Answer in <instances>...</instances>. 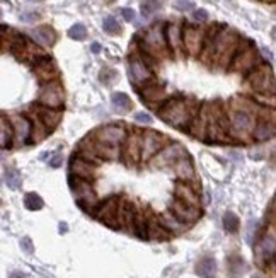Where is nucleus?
I'll return each instance as SVG.
<instances>
[{
    "instance_id": "1",
    "label": "nucleus",
    "mask_w": 276,
    "mask_h": 278,
    "mask_svg": "<svg viewBox=\"0 0 276 278\" xmlns=\"http://www.w3.org/2000/svg\"><path fill=\"white\" fill-rule=\"evenodd\" d=\"M259 103L247 96H235L227 104V118H228V136L230 142L247 144L252 142L250 133L258 120Z\"/></svg>"
},
{
    "instance_id": "2",
    "label": "nucleus",
    "mask_w": 276,
    "mask_h": 278,
    "mask_svg": "<svg viewBox=\"0 0 276 278\" xmlns=\"http://www.w3.org/2000/svg\"><path fill=\"white\" fill-rule=\"evenodd\" d=\"M198 109L199 103L196 99L176 96V98H167L155 111L164 123H167L172 128L188 131L189 123L198 113Z\"/></svg>"
},
{
    "instance_id": "3",
    "label": "nucleus",
    "mask_w": 276,
    "mask_h": 278,
    "mask_svg": "<svg viewBox=\"0 0 276 278\" xmlns=\"http://www.w3.org/2000/svg\"><path fill=\"white\" fill-rule=\"evenodd\" d=\"M164 28H166V24L157 22L148 28L143 36L135 38L136 48L145 55H148V57H152L153 60H157V62L171 57L166 41V34H164Z\"/></svg>"
},
{
    "instance_id": "4",
    "label": "nucleus",
    "mask_w": 276,
    "mask_h": 278,
    "mask_svg": "<svg viewBox=\"0 0 276 278\" xmlns=\"http://www.w3.org/2000/svg\"><path fill=\"white\" fill-rule=\"evenodd\" d=\"M204 142H212V144L230 142L227 106H223L220 103H208V118H206V131H204Z\"/></svg>"
},
{
    "instance_id": "5",
    "label": "nucleus",
    "mask_w": 276,
    "mask_h": 278,
    "mask_svg": "<svg viewBox=\"0 0 276 278\" xmlns=\"http://www.w3.org/2000/svg\"><path fill=\"white\" fill-rule=\"evenodd\" d=\"M239 33L234 31L230 28L220 26V29L215 34V48H213V62L218 63L222 68H228L230 60H232L235 50H237V44L240 41Z\"/></svg>"
},
{
    "instance_id": "6",
    "label": "nucleus",
    "mask_w": 276,
    "mask_h": 278,
    "mask_svg": "<svg viewBox=\"0 0 276 278\" xmlns=\"http://www.w3.org/2000/svg\"><path fill=\"white\" fill-rule=\"evenodd\" d=\"M68 184L72 193L75 196V201L85 214L94 215V212L99 205V196H97L94 190V183L87 179L75 178V176H68Z\"/></svg>"
},
{
    "instance_id": "7",
    "label": "nucleus",
    "mask_w": 276,
    "mask_h": 278,
    "mask_svg": "<svg viewBox=\"0 0 276 278\" xmlns=\"http://www.w3.org/2000/svg\"><path fill=\"white\" fill-rule=\"evenodd\" d=\"M245 82L258 96H274V74L268 63L259 62L250 72L245 74Z\"/></svg>"
},
{
    "instance_id": "8",
    "label": "nucleus",
    "mask_w": 276,
    "mask_h": 278,
    "mask_svg": "<svg viewBox=\"0 0 276 278\" xmlns=\"http://www.w3.org/2000/svg\"><path fill=\"white\" fill-rule=\"evenodd\" d=\"M259 62H261V57L254 47V43L245 38H240L237 50H235L234 57L230 60L228 68L234 70V72H239V74H247Z\"/></svg>"
},
{
    "instance_id": "9",
    "label": "nucleus",
    "mask_w": 276,
    "mask_h": 278,
    "mask_svg": "<svg viewBox=\"0 0 276 278\" xmlns=\"http://www.w3.org/2000/svg\"><path fill=\"white\" fill-rule=\"evenodd\" d=\"M63 103H65V90L58 79L41 84L38 92V104L46 106V108L63 109Z\"/></svg>"
},
{
    "instance_id": "10",
    "label": "nucleus",
    "mask_w": 276,
    "mask_h": 278,
    "mask_svg": "<svg viewBox=\"0 0 276 278\" xmlns=\"http://www.w3.org/2000/svg\"><path fill=\"white\" fill-rule=\"evenodd\" d=\"M274 251H276L274 222H269V229L264 230V234L259 237L254 246L256 263L259 266H266L271 260H274Z\"/></svg>"
},
{
    "instance_id": "11",
    "label": "nucleus",
    "mask_w": 276,
    "mask_h": 278,
    "mask_svg": "<svg viewBox=\"0 0 276 278\" xmlns=\"http://www.w3.org/2000/svg\"><path fill=\"white\" fill-rule=\"evenodd\" d=\"M184 155H188V152L181 144L169 142V144L164 145V147L158 150L150 160H148V164H150L153 169L172 168V166L176 164L181 157H184Z\"/></svg>"
},
{
    "instance_id": "12",
    "label": "nucleus",
    "mask_w": 276,
    "mask_h": 278,
    "mask_svg": "<svg viewBox=\"0 0 276 278\" xmlns=\"http://www.w3.org/2000/svg\"><path fill=\"white\" fill-rule=\"evenodd\" d=\"M169 144V138L160 131L145 130L140 133V160L148 163L164 145Z\"/></svg>"
},
{
    "instance_id": "13",
    "label": "nucleus",
    "mask_w": 276,
    "mask_h": 278,
    "mask_svg": "<svg viewBox=\"0 0 276 278\" xmlns=\"http://www.w3.org/2000/svg\"><path fill=\"white\" fill-rule=\"evenodd\" d=\"M181 38H182L184 55L198 57L203 47L204 29L199 26H193V24H186V26H182L181 29Z\"/></svg>"
},
{
    "instance_id": "14",
    "label": "nucleus",
    "mask_w": 276,
    "mask_h": 278,
    "mask_svg": "<svg viewBox=\"0 0 276 278\" xmlns=\"http://www.w3.org/2000/svg\"><path fill=\"white\" fill-rule=\"evenodd\" d=\"M128 68H130V82L135 85V87H140V85L153 79V68L148 67L147 62L140 57V53H138L136 50L130 55Z\"/></svg>"
},
{
    "instance_id": "15",
    "label": "nucleus",
    "mask_w": 276,
    "mask_h": 278,
    "mask_svg": "<svg viewBox=\"0 0 276 278\" xmlns=\"http://www.w3.org/2000/svg\"><path fill=\"white\" fill-rule=\"evenodd\" d=\"M128 133V128L123 123H109V125H104L101 128H97L92 136L101 144H106V145H116L120 147L125 140V136Z\"/></svg>"
},
{
    "instance_id": "16",
    "label": "nucleus",
    "mask_w": 276,
    "mask_h": 278,
    "mask_svg": "<svg viewBox=\"0 0 276 278\" xmlns=\"http://www.w3.org/2000/svg\"><path fill=\"white\" fill-rule=\"evenodd\" d=\"M136 90H138V94H140V98L145 101L148 106H152V108H155V109L169 98L166 87H164L162 84H158L155 79L148 80V82L140 85V87H136Z\"/></svg>"
},
{
    "instance_id": "17",
    "label": "nucleus",
    "mask_w": 276,
    "mask_h": 278,
    "mask_svg": "<svg viewBox=\"0 0 276 278\" xmlns=\"http://www.w3.org/2000/svg\"><path fill=\"white\" fill-rule=\"evenodd\" d=\"M118 205H120V196H111L106 201H99L94 212V217L104 225L111 229H120L118 227Z\"/></svg>"
},
{
    "instance_id": "18",
    "label": "nucleus",
    "mask_w": 276,
    "mask_h": 278,
    "mask_svg": "<svg viewBox=\"0 0 276 278\" xmlns=\"http://www.w3.org/2000/svg\"><path fill=\"white\" fill-rule=\"evenodd\" d=\"M140 130L131 128L128 130V133L125 136L121 144V155L125 157L126 164H138L140 163Z\"/></svg>"
},
{
    "instance_id": "19",
    "label": "nucleus",
    "mask_w": 276,
    "mask_h": 278,
    "mask_svg": "<svg viewBox=\"0 0 276 278\" xmlns=\"http://www.w3.org/2000/svg\"><path fill=\"white\" fill-rule=\"evenodd\" d=\"M10 120V125H12V133H14V140L12 145H17V147H22V145L29 144V136H31V123L28 120V116L22 114H14Z\"/></svg>"
},
{
    "instance_id": "20",
    "label": "nucleus",
    "mask_w": 276,
    "mask_h": 278,
    "mask_svg": "<svg viewBox=\"0 0 276 278\" xmlns=\"http://www.w3.org/2000/svg\"><path fill=\"white\" fill-rule=\"evenodd\" d=\"M181 29H182V26L179 22H169V24H166V28H164V34H166L169 53L176 58H181L184 55Z\"/></svg>"
},
{
    "instance_id": "21",
    "label": "nucleus",
    "mask_w": 276,
    "mask_h": 278,
    "mask_svg": "<svg viewBox=\"0 0 276 278\" xmlns=\"http://www.w3.org/2000/svg\"><path fill=\"white\" fill-rule=\"evenodd\" d=\"M169 210H171L179 220H182L184 224H188L189 227H191L193 224H196V222L199 220V217H201V206L186 205V203H182V201H179L176 198L172 200Z\"/></svg>"
},
{
    "instance_id": "22",
    "label": "nucleus",
    "mask_w": 276,
    "mask_h": 278,
    "mask_svg": "<svg viewBox=\"0 0 276 278\" xmlns=\"http://www.w3.org/2000/svg\"><path fill=\"white\" fill-rule=\"evenodd\" d=\"M97 169H99V166L77 157V155L70 159V176H75V178L87 179L94 183L97 178Z\"/></svg>"
},
{
    "instance_id": "23",
    "label": "nucleus",
    "mask_w": 276,
    "mask_h": 278,
    "mask_svg": "<svg viewBox=\"0 0 276 278\" xmlns=\"http://www.w3.org/2000/svg\"><path fill=\"white\" fill-rule=\"evenodd\" d=\"M174 168V174H176V178L179 181H182V183H189L193 184L194 188H198V176H196V169H194V164L193 160L189 159V155H184L177 160L176 164L172 166Z\"/></svg>"
},
{
    "instance_id": "24",
    "label": "nucleus",
    "mask_w": 276,
    "mask_h": 278,
    "mask_svg": "<svg viewBox=\"0 0 276 278\" xmlns=\"http://www.w3.org/2000/svg\"><path fill=\"white\" fill-rule=\"evenodd\" d=\"M31 111L38 116L39 121L43 123L50 131H53L56 126L60 125L61 118H63V109H55V108H46V106L34 104Z\"/></svg>"
},
{
    "instance_id": "25",
    "label": "nucleus",
    "mask_w": 276,
    "mask_h": 278,
    "mask_svg": "<svg viewBox=\"0 0 276 278\" xmlns=\"http://www.w3.org/2000/svg\"><path fill=\"white\" fill-rule=\"evenodd\" d=\"M174 198L191 206H201V198H199L198 188H194L189 183H182V181H177L176 186H174Z\"/></svg>"
},
{
    "instance_id": "26",
    "label": "nucleus",
    "mask_w": 276,
    "mask_h": 278,
    "mask_svg": "<svg viewBox=\"0 0 276 278\" xmlns=\"http://www.w3.org/2000/svg\"><path fill=\"white\" fill-rule=\"evenodd\" d=\"M33 68H34L36 77L41 80V84L58 79V68H56L55 62L51 60V57H48V55L39 60H36L33 63Z\"/></svg>"
},
{
    "instance_id": "27",
    "label": "nucleus",
    "mask_w": 276,
    "mask_h": 278,
    "mask_svg": "<svg viewBox=\"0 0 276 278\" xmlns=\"http://www.w3.org/2000/svg\"><path fill=\"white\" fill-rule=\"evenodd\" d=\"M157 220L160 222V225L166 229L171 236H177V234H182L189 229L188 224H184L182 220H179L176 215L172 214L171 210H166L162 212L160 215H157Z\"/></svg>"
},
{
    "instance_id": "28",
    "label": "nucleus",
    "mask_w": 276,
    "mask_h": 278,
    "mask_svg": "<svg viewBox=\"0 0 276 278\" xmlns=\"http://www.w3.org/2000/svg\"><path fill=\"white\" fill-rule=\"evenodd\" d=\"M206 118H208V103L199 106L198 113L194 114V118L189 123L188 131L191 133L194 138L204 140V131H206Z\"/></svg>"
},
{
    "instance_id": "29",
    "label": "nucleus",
    "mask_w": 276,
    "mask_h": 278,
    "mask_svg": "<svg viewBox=\"0 0 276 278\" xmlns=\"http://www.w3.org/2000/svg\"><path fill=\"white\" fill-rule=\"evenodd\" d=\"M273 136H274V121L273 120H263V118L256 120L252 133H250L252 142H268V140H271Z\"/></svg>"
},
{
    "instance_id": "30",
    "label": "nucleus",
    "mask_w": 276,
    "mask_h": 278,
    "mask_svg": "<svg viewBox=\"0 0 276 278\" xmlns=\"http://www.w3.org/2000/svg\"><path fill=\"white\" fill-rule=\"evenodd\" d=\"M28 120H29V123H31V136H29V144H39V142H43V140L48 136L51 131L46 128V126L41 123L39 118L36 116L33 111L29 109V113H28Z\"/></svg>"
},
{
    "instance_id": "31",
    "label": "nucleus",
    "mask_w": 276,
    "mask_h": 278,
    "mask_svg": "<svg viewBox=\"0 0 276 278\" xmlns=\"http://www.w3.org/2000/svg\"><path fill=\"white\" fill-rule=\"evenodd\" d=\"M171 234L160 225L157 220V215H148V224H147V241H167Z\"/></svg>"
},
{
    "instance_id": "32",
    "label": "nucleus",
    "mask_w": 276,
    "mask_h": 278,
    "mask_svg": "<svg viewBox=\"0 0 276 278\" xmlns=\"http://www.w3.org/2000/svg\"><path fill=\"white\" fill-rule=\"evenodd\" d=\"M29 36L36 44H39V47H51V44H55V41H56L55 31L48 26H41V28L33 29V31L29 33Z\"/></svg>"
},
{
    "instance_id": "33",
    "label": "nucleus",
    "mask_w": 276,
    "mask_h": 278,
    "mask_svg": "<svg viewBox=\"0 0 276 278\" xmlns=\"http://www.w3.org/2000/svg\"><path fill=\"white\" fill-rule=\"evenodd\" d=\"M148 215H150V212H145V210H142V208L135 210V217H133V234H135L138 239L147 241Z\"/></svg>"
},
{
    "instance_id": "34",
    "label": "nucleus",
    "mask_w": 276,
    "mask_h": 278,
    "mask_svg": "<svg viewBox=\"0 0 276 278\" xmlns=\"http://www.w3.org/2000/svg\"><path fill=\"white\" fill-rule=\"evenodd\" d=\"M12 140H14V133H12L10 120L7 116L0 114V149L12 147Z\"/></svg>"
},
{
    "instance_id": "35",
    "label": "nucleus",
    "mask_w": 276,
    "mask_h": 278,
    "mask_svg": "<svg viewBox=\"0 0 276 278\" xmlns=\"http://www.w3.org/2000/svg\"><path fill=\"white\" fill-rule=\"evenodd\" d=\"M19 34L15 29L9 26H0V50L2 52H10L14 47V43L17 41Z\"/></svg>"
},
{
    "instance_id": "36",
    "label": "nucleus",
    "mask_w": 276,
    "mask_h": 278,
    "mask_svg": "<svg viewBox=\"0 0 276 278\" xmlns=\"http://www.w3.org/2000/svg\"><path fill=\"white\" fill-rule=\"evenodd\" d=\"M111 103H112V109L118 111V113H128L133 108L130 96L125 92H114L111 96Z\"/></svg>"
},
{
    "instance_id": "37",
    "label": "nucleus",
    "mask_w": 276,
    "mask_h": 278,
    "mask_svg": "<svg viewBox=\"0 0 276 278\" xmlns=\"http://www.w3.org/2000/svg\"><path fill=\"white\" fill-rule=\"evenodd\" d=\"M203 166L210 171V174L215 176L217 179H223V176H225V168L218 163L217 159L213 157V155L204 154V155H203Z\"/></svg>"
},
{
    "instance_id": "38",
    "label": "nucleus",
    "mask_w": 276,
    "mask_h": 278,
    "mask_svg": "<svg viewBox=\"0 0 276 278\" xmlns=\"http://www.w3.org/2000/svg\"><path fill=\"white\" fill-rule=\"evenodd\" d=\"M215 268H217V263H215L213 258H203V260L198 261L196 265V273L199 276H212L215 273Z\"/></svg>"
},
{
    "instance_id": "39",
    "label": "nucleus",
    "mask_w": 276,
    "mask_h": 278,
    "mask_svg": "<svg viewBox=\"0 0 276 278\" xmlns=\"http://www.w3.org/2000/svg\"><path fill=\"white\" fill-rule=\"evenodd\" d=\"M4 179L10 190H19L22 186V178H20V173L14 168H7L4 173Z\"/></svg>"
},
{
    "instance_id": "40",
    "label": "nucleus",
    "mask_w": 276,
    "mask_h": 278,
    "mask_svg": "<svg viewBox=\"0 0 276 278\" xmlns=\"http://www.w3.org/2000/svg\"><path fill=\"white\" fill-rule=\"evenodd\" d=\"M223 227H225V230L230 232V234H235L240 227L239 217L235 215L234 212H227V214L223 215Z\"/></svg>"
},
{
    "instance_id": "41",
    "label": "nucleus",
    "mask_w": 276,
    "mask_h": 278,
    "mask_svg": "<svg viewBox=\"0 0 276 278\" xmlns=\"http://www.w3.org/2000/svg\"><path fill=\"white\" fill-rule=\"evenodd\" d=\"M24 205H26V208L28 210H41L44 206V201L43 198H41L39 195H36V193H28L24 196Z\"/></svg>"
},
{
    "instance_id": "42",
    "label": "nucleus",
    "mask_w": 276,
    "mask_h": 278,
    "mask_svg": "<svg viewBox=\"0 0 276 278\" xmlns=\"http://www.w3.org/2000/svg\"><path fill=\"white\" fill-rule=\"evenodd\" d=\"M68 36L72 39H77V41H84L87 38V29L84 24H74V26L68 29Z\"/></svg>"
},
{
    "instance_id": "43",
    "label": "nucleus",
    "mask_w": 276,
    "mask_h": 278,
    "mask_svg": "<svg viewBox=\"0 0 276 278\" xmlns=\"http://www.w3.org/2000/svg\"><path fill=\"white\" fill-rule=\"evenodd\" d=\"M102 29H104L107 34H120L121 33V26L118 24L116 19L111 17V16L102 21Z\"/></svg>"
},
{
    "instance_id": "44",
    "label": "nucleus",
    "mask_w": 276,
    "mask_h": 278,
    "mask_svg": "<svg viewBox=\"0 0 276 278\" xmlns=\"http://www.w3.org/2000/svg\"><path fill=\"white\" fill-rule=\"evenodd\" d=\"M157 9H160V2H158V0H145V2L142 4L143 16H150V14L155 12Z\"/></svg>"
},
{
    "instance_id": "45",
    "label": "nucleus",
    "mask_w": 276,
    "mask_h": 278,
    "mask_svg": "<svg viewBox=\"0 0 276 278\" xmlns=\"http://www.w3.org/2000/svg\"><path fill=\"white\" fill-rule=\"evenodd\" d=\"M116 77H118V74L114 72L112 68H104L101 72V80L104 84H111V82H114L116 80Z\"/></svg>"
},
{
    "instance_id": "46",
    "label": "nucleus",
    "mask_w": 276,
    "mask_h": 278,
    "mask_svg": "<svg viewBox=\"0 0 276 278\" xmlns=\"http://www.w3.org/2000/svg\"><path fill=\"white\" fill-rule=\"evenodd\" d=\"M135 121H136V123L150 125L152 121H153V118H152V116L148 114V113H143V111H142V113H136V114H135Z\"/></svg>"
},
{
    "instance_id": "47",
    "label": "nucleus",
    "mask_w": 276,
    "mask_h": 278,
    "mask_svg": "<svg viewBox=\"0 0 276 278\" xmlns=\"http://www.w3.org/2000/svg\"><path fill=\"white\" fill-rule=\"evenodd\" d=\"M193 19L198 22H204L208 19V12L204 11V9H196V11L193 12Z\"/></svg>"
},
{
    "instance_id": "48",
    "label": "nucleus",
    "mask_w": 276,
    "mask_h": 278,
    "mask_svg": "<svg viewBox=\"0 0 276 278\" xmlns=\"http://www.w3.org/2000/svg\"><path fill=\"white\" fill-rule=\"evenodd\" d=\"M39 14L38 12H26L20 16V21L22 22H36V21H39Z\"/></svg>"
},
{
    "instance_id": "49",
    "label": "nucleus",
    "mask_w": 276,
    "mask_h": 278,
    "mask_svg": "<svg viewBox=\"0 0 276 278\" xmlns=\"http://www.w3.org/2000/svg\"><path fill=\"white\" fill-rule=\"evenodd\" d=\"M176 7L179 11H189V9L194 7L193 0H176Z\"/></svg>"
},
{
    "instance_id": "50",
    "label": "nucleus",
    "mask_w": 276,
    "mask_h": 278,
    "mask_svg": "<svg viewBox=\"0 0 276 278\" xmlns=\"http://www.w3.org/2000/svg\"><path fill=\"white\" fill-rule=\"evenodd\" d=\"M20 247H22V251L28 252V254H33V251H34L33 242H31L29 237H24V239H20Z\"/></svg>"
},
{
    "instance_id": "51",
    "label": "nucleus",
    "mask_w": 276,
    "mask_h": 278,
    "mask_svg": "<svg viewBox=\"0 0 276 278\" xmlns=\"http://www.w3.org/2000/svg\"><path fill=\"white\" fill-rule=\"evenodd\" d=\"M121 16L128 22L135 21V11H133V9H121Z\"/></svg>"
},
{
    "instance_id": "52",
    "label": "nucleus",
    "mask_w": 276,
    "mask_h": 278,
    "mask_svg": "<svg viewBox=\"0 0 276 278\" xmlns=\"http://www.w3.org/2000/svg\"><path fill=\"white\" fill-rule=\"evenodd\" d=\"M61 164H63V155H61V154H55L53 157L50 159L51 168H60Z\"/></svg>"
},
{
    "instance_id": "53",
    "label": "nucleus",
    "mask_w": 276,
    "mask_h": 278,
    "mask_svg": "<svg viewBox=\"0 0 276 278\" xmlns=\"http://www.w3.org/2000/svg\"><path fill=\"white\" fill-rule=\"evenodd\" d=\"M90 50H92V53H99L101 52V44L99 43H92L90 44Z\"/></svg>"
},
{
    "instance_id": "54",
    "label": "nucleus",
    "mask_w": 276,
    "mask_h": 278,
    "mask_svg": "<svg viewBox=\"0 0 276 278\" xmlns=\"http://www.w3.org/2000/svg\"><path fill=\"white\" fill-rule=\"evenodd\" d=\"M10 278H26V275H24V273L17 271V273H15V275H12V276H10Z\"/></svg>"
},
{
    "instance_id": "55",
    "label": "nucleus",
    "mask_w": 276,
    "mask_h": 278,
    "mask_svg": "<svg viewBox=\"0 0 276 278\" xmlns=\"http://www.w3.org/2000/svg\"><path fill=\"white\" fill-rule=\"evenodd\" d=\"M68 230V227H66V224H60V232L63 234V232H66Z\"/></svg>"
},
{
    "instance_id": "56",
    "label": "nucleus",
    "mask_w": 276,
    "mask_h": 278,
    "mask_svg": "<svg viewBox=\"0 0 276 278\" xmlns=\"http://www.w3.org/2000/svg\"><path fill=\"white\" fill-rule=\"evenodd\" d=\"M263 2H268V4H274V0H263Z\"/></svg>"
},
{
    "instance_id": "57",
    "label": "nucleus",
    "mask_w": 276,
    "mask_h": 278,
    "mask_svg": "<svg viewBox=\"0 0 276 278\" xmlns=\"http://www.w3.org/2000/svg\"><path fill=\"white\" fill-rule=\"evenodd\" d=\"M252 278H264V276H261V275H254Z\"/></svg>"
},
{
    "instance_id": "58",
    "label": "nucleus",
    "mask_w": 276,
    "mask_h": 278,
    "mask_svg": "<svg viewBox=\"0 0 276 278\" xmlns=\"http://www.w3.org/2000/svg\"><path fill=\"white\" fill-rule=\"evenodd\" d=\"M2 159H4V154H2V152H0V160H2Z\"/></svg>"
},
{
    "instance_id": "59",
    "label": "nucleus",
    "mask_w": 276,
    "mask_h": 278,
    "mask_svg": "<svg viewBox=\"0 0 276 278\" xmlns=\"http://www.w3.org/2000/svg\"><path fill=\"white\" fill-rule=\"evenodd\" d=\"M203 278H213V275L212 276H203Z\"/></svg>"
},
{
    "instance_id": "60",
    "label": "nucleus",
    "mask_w": 276,
    "mask_h": 278,
    "mask_svg": "<svg viewBox=\"0 0 276 278\" xmlns=\"http://www.w3.org/2000/svg\"><path fill=\"white\" fill-rule=\"evenodd\" d=\"M0 17H2V11H0Z\"/></svg>"
}]
</instances>
